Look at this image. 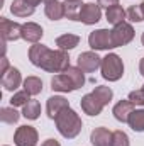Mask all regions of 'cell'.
Here are the masks:
<instances>
[{"label": "cell", "mask_w": 144, "mask_h": 146, "mask_svg": "<svg viewBox=\"0 0 144 146\" xmlns=\"http://www.w3.org/2000/svg\"><path fill=\"white\" fill-rule=\"evenodd\" d=\"M29 61L49 73H63L70 68V56L63 49H49L44 44H34L29 48Z\"/></svg>", "instance_id": "cell-1"}, {"label": "cell", "mask_w": 144, "mask_h": 146, "mask_svg": "<svg viewBox=\"0 0 144 146\" xmlns=\"http://www.w3.org/2000/svg\"><path fill=\"white\" fill-rule=\"evenodd\" d=\"M54 122H56L58 133L63 138H66V139L76 138L81 133V127H83V122H81L80 115L73 109H70V107L65 109L61 114H58V117L54 119Z\"/></svg>", "instance_id": "cell-2"}, {"label": "cell", "mask_w": 144, "mask_h": 146, "mask_svg": "<svg viewBox=\"0 0 144 146\" xmlns=\"http://www.w3.org/2000/svg\"><path fill=\"white\" fill-rule=\"evenodd\" d=\"M100 72L102 76L108 82H117L122 78L124 75V63L120 60L119 54L110 53L105 58H102V65H100Z\"/></svg>", "instance_id": "cell-3"}, {"label": "cell", "mask_w": 144, "mask_h": 146, "mask_svg": "<svg viewBox=\"0 0 144 146\" xmlns=\"http://www.w3.org/2000/svg\"><path fill=\"white\" fill-rule=\"evenodd\" d=\"M110 37H112V46L114 48L126 46L134 39V27L129 22L124 21V22L114 26V29L110 31Z\"/></svg>", "instance_id": "cell-4"}, {"label": "cell", "mask_w": 144, "mask_h": 146, "mask_svg": "<svg viewBox=\"0 0 144 146\" xmlns=\"http://www.w3.org/2000/svg\"><path fill=\"white\" fill-rule=\"evenodd\" d=\"M37 141H39V134H37L36 127L32 126H20L17 127L14 134L15 146H36Z\"/></svg>", "instance_id": "cell-5"}, {"label": "cell", "mask_w": 144, "mask_h": 146, "mask_svg": "<svg viewBox=\"0 0 144 146\" xmlns=\"http://www.w3.org/2000/svg\"><path fill=\"white\" fill-rule=\"evenodd\" d=\"M88 44L92 49L95 51H104V49H110L112 46V37H110V31L108 29H97L93 33H90L88 36Z\"/></svg>", "instance_id": "cell-6"}, {"label": "cell", "mask_w": 144, "mask_h": 146, "mask_svg": "<svg viewBox=\"0 0 144 146\" xmlns=\"http://www.w3.org/2000/svg\"><path fill=\"white\" fill-rule=\"evenodd\" d=\"M0 34L5 42L17 41L22 37V26L14 22V21H9L7 17H0Z\"/></svg>", "instance_id": "cell-7"}, {"label": "cell", "mask_w": 144, "mask_h": 146, "mask_svg": "<svg viewBox=\"0 0 144 146\" xmlns=\"http://www.w3.org/2000/svg\"><path fill=\"white\" fill-rule=\"evenodd\" d=\"M100 65H102V58L93 51H85L78 56V68L85 73L95 72L97 68H100Z\"/></svg>", "instance_id": "cell-8"}, {"label": "cell", "mask_w": 144, "mask_h": 146, "mask_svg": "<svg viewBox=\"0 0 144 146\" xmlns=\"http://www.w3.org/2000/svg\"><path fill=\"white\" fill-rule=\"evenodd\" d=\"M102 17V10H100V5L98 3H83L81 7V12H80V22L87 24V26H93L100 21Z\"/></svg>", "instance_id": "cell-9"}, {"label": "cell", "mask_w": 144, "mask_h": 146, "mask_svg": "<svg viewBox=\"0 0 144 146\" xmlns=\"http://www.w3.org/2000/svg\"><path fill=\"white\" fill-rule=\"evenodd\" d=\"M51 88L54 92H61V94H68V92H73V90H78L76 85H75V82H73V78L66 72L58 73V75L53 76Z\"/></svg>", "instance_id": "cell-10"}, {"label": "cell", "mask_w": 144, "mask_h": 146, "mask_svg": "<svg viewBox=\"0 0 144 146\" xmlns=\"http://www.w3.org/2000/svg\"><path fill=\"white\" fill-rule=\"evenodd\" d=\"M70 107V102L68 99L61 97V95H53L48 99V104H46V112H48V117L49 119H56L58 114H61L65 109Z\"/></svg>", "instance_id": "cell-11"}, {"label": "cell", "mask_w": 144, "mask_h": 146, "mask_svg": "<svg viewBox=\"0 0 144 146\" xmlns=\"http://www.w3.org/2000/svg\"><path fill=\"white\" fill-rule=\"evenodd\" d=\"M80 104H81V110H83L85 114L92 115V117H93V115H98V114L104 110V107H105V106H104V104L93 95V94H87V95H83Z\"/></svg>", "instance_id": "cell-12"}, {"label": "cell", "mask_w": 144, "mask_h": 146, "mask_svg": "<svg viewBox=\"0 0 144 146\" xmlns=\"http://www.w3.org/2000/svg\"><path fill=\"white\" fill-rule=\"evenodd\" d=\"M20 83H22L20 72H19L17 68H14V66H10L9 72L2 75V87H3L5 90H9V92L17 90V88L20 87Z\"/></svg>", "instance_id": "cell-13"}, {"label": "cell", "mask_w": 144, "mask_h": 146, "mask_svg": "<svg viewBox=\"0 0 144 146\" xmlns=\"http://www.w3.org/2000/svg\"><path fill=\"white\" fill-rule=\"evenodd\" d=\"M42 27L36 24V22H26L22 24V39L27 41V42H32V44H37L42 37Z\"/></svg>", "instance_id": "cell-14"}, {"label": "cell", "mask_w": 144, "mask_h": 146, "mask_svg": "<svg viewBox=\"0 0 144 146\" xmlns=\"http://www.w3.org/2000/svg\"><path fill=\"white\" fill-rule=\"evenodd\" d=\"M132 110H134V104L127 99V100L117 102V104L114 106L112 114H114V117H115L119 122H127V121H129V115L132 114Z\"/></svg>", "instance_id": "cell-15"}, {"label": "cell", "mask_w": 144, "mask_h": 146, "mask_svg": "<svg viewBox=\"0 0 144 146\" xmlns=\"http://www.w3.org/2000/svg\"><path fill=\"white\" fill-rule=\"evenodd\" d=\"M90 143L93 146H110L112 143V133L107 127H95L90 134Z\"/></svg>", "instance_id": "cell-16"}, {"label": "cell", "mask_w": 144, "mask_h": 146, "mask_svg": "<svg viewBox=\"0 0 144 146\" xmlns=\"http://www.w3.org/2000/svg\"><path fill=\"white\" fill-rule=\"evenodd\" d=\"M44 14H46V17L51 19V21H59V19H63V17H65V5H63V2H58V0L48 2L46 7H44Z\"/></svg>", "instance_id": "cell-17"}, {"label": "cell", "mask_w": 144, "mask_h": 146, "mask_svg": "<svg viewBox=\"0 0 144 146\" xmlns=\"http://www.w3.org/2000/svg\"><path fill=\"white\" fill-rule=\"evenodd\" d=\"M34 10H36V7L29 5L26 0H14L10 5V12L15 17H29L34 14Z\"/></svg>", "instance_id": "cell-18"}, {"label": "cell", "mask_w": 144, "mask_h": 146, "mask_svg": "<svg viewBox=\"0 0 144 146\" xmlns=\"http://www.w3.org/2000/svg\"><path fill=\"white\" fill-rule=\"evenodd\" d=\"M65 17H68L70 21H80V12H81V0H65Z\"/></svg>", "instance_id": "cell-19"}, {"label": "cell", "mask_w": 144, "mask_h": 146, "mask_svg": "<svg viewBox=\"0 0 144 146\" xmlns=\"http://www.w3.org/2000/svg\"><path fill=\"white\" fill-rule=\"evenodd\" d=\"M105 17H107V21L110 24L117 26V24H120V22H124V21L127 19V14H126V10H124L120 5H112V7L107 9Z\"/></svg>", "instance_id": "cell-20"}, {"label": "cell", "mask_w": 144, "mask_h": 146, "mask_svg": "<svg viewBox=\"0 0 144 146\" xmlns=\"http://www.w3.org/2000/svg\"><path fill=\"white\" fill-rule=\"evenodd\" d=\"M80 44V36L76 34H63V36L56 37V46L58 49H63V51H70L73 48H76Z\"/></svg>", "instance_id": "cell-21"}, {"label": "cell", "mask_w": 144, "mask_h": 146, "mask_svg": "<svg viewBox=\"0 0 144 146\" xmlns=\"http://www.w3.org/2000/svg\"><path fill=\"white\" fill-rule=\"evenodd\" d=\"M127 124L131 126L132 131L136 133H144V109H136L129 115Z\"/></svg>", "instance_id": "cell-22"}, {"label": "cell", "mask_w": 144, "mask_h": 146, "mask_svg": "<svg viewBox=\"0 0 144 146\" xmlns=\"http://www.w3.org/2000/svg\"><path fill=\"white\" fill-rule=\"evenodd\" d=\"M24 90L29 95H39L42 92V82L37 76H27L24 80Z\"/></svg>", "instance_id": "cell-23"}, {"label": "cell", "mask_w": 144, "mask_h": 146, "mask_svg": "<svg viewBox=\"0 0 144 146\" xmlns=\"http://www.w3.org/2000/svg\"><path fill=\"white\" fill-rule=\"evenodd\" d=\"M41 114V106L37 100H29L24 107H22V115L29 121H36Z\"/></svg>", "instance_id": "cell-24"}, {"label": "cell", "mask_w": 144, "mask_h": 146, "mask_svg": "<svg viewBox=\"0 0 144 146\" xmlns=\"http://www.w3.org/2000/svg\"><path fill=\"white\" fill-rule=\"evenodd\" d=\"M104 106H107L108 102L112 100V97H114V92H112V88L110 87H105V85H98V87H95L93 88V92H92Z\"/></svg>", "instance_id": "cell-25"}, {"label": "cell", "mask_w": 144, "mask_h": 146, "mask_svg": "<svg viewBox=\"0 0 144 146\" xmlns=\"http://www.w3.org/2000/svg\"><path fill=\"white\" fill-rule=\"evenodd\" d=\"M19 117H20V114L14 107H3V109L0 110V119L5 124H15L19 121Z\"/></svg>", "instance_id": "cell-26"}, {"label": "cell", "mask_w": 144, "mask_h": 146, "mask_svg": "<svg viewBox=\"0 0 144 146\" xmlns=\"http://www.w3.org/2000/svg\"><path fill=\"white\" fill-rule=\"evenodd\" d=\"M29 97H31V95H29L26 90H22V92H15V94L12 95V99H10V106H12V107H20V106H22V107H24V106L31 100Z\"/></svg>", "instance_id": "cell-27"}, {"label": "cell", "mask_w": 144, "mask_h": 146, "mask_svg": "<svg viewBox=\"0 0 144 146\" xmlns=\"http://www.w3.org/2000/svg\"><path fill=\"white\" fill-rule=\"evenodd\" d=\"M110 146H129V136L124 131H120V129L114 131L112 133V143H110Z\"/></svg>", "instance_id": "cell-28"}, {"label": "cell", "mask_w": 144, "mask_h": 146, "mask_svg": "<svg viewBox=\"0 0 144 146\" xmlns=\"http://www.w3.org/2000/svg\"><path fill=\"white\" fill-rule=\"evenodd\" d=\"M126 14H127V19H129L131 22H141V21H144L143 12H141V7H139V5H131V7L126 10Z\"/></svg>", "instance_id": "cell-29"}, {"label": "cell", "mask_w": 144, "mask_h": 146, "mask_svg": "<svg viewBox=\"0 0 144 146\" xmlns=\"http://www.w3.org/2000/svg\"><path fill=\"white\" fill-rule=\"evenodd\" d=\"M129 100H131L134 106H141V107H144V88L132 90V92L129 94Z\"/></svg>", "instance_id": "cell-30"}, {"label": "cell", "mask_w": 144, "mask_h": 146, "mask_svg": "<svg viewBox=\"0 0 144 146\" xmlns=\"http://www.w3.org/2000/svg\"><path fill=\"white\" fill-rule=\"evenodd\" d=\"M97 3H98L100 7L108 9V7H112V5H119V0H97Z\"/></svg>", "instance_id": "cell-31"}, {"label": "cell", "mask_w": 144, "mask_h": 146, "mask_svg": "<svg viewBox=\"0 0 144 146\" xmlns=\"http://www.w3.org/2000/svg\"><path fill=\"white\" fill-rule=\"evenodd\" d=\"M9 68H10V66H9V60H7L5 56H2V68H0V73H2V75L7 73L9 72Z\"/></svg>", "instance_id": "cell-32"}, {"label": "cell", "mask_w": 144, "mask_h": 146, "mask_svg": "<svg viewBox=\"0 0 144 146\" xmlns=\"http://www.w3.org/2000/svg\"><path fill=\"white\" fill-rule=\"evenodd\" d=\"M41 146H61V145H59L56 139H46V141H44Z\"/></svg>", "instance_id": "cell-33"}, {"label": "cell", "mask_w": 144, "mask_h": 146, "mask_svg": "<svg viewBox=\"0 0 144 146\" xmlns=\"http://www.w3.org/2000/svg\"><path fill=\"white\" fill-rule=\"evenodd\" d=\"M139 73L144 76V58H141V61H139Z\"/></svg>", "instance_id": "cell-34"}, {"label": "cell", "mask_w": 144, "mask_h": 146, "mask_svg": "<svg viewBox=\"0 0 144 146\" xmlns=\"http://www.w3.org/2000/svg\"><path fill=\"white\" fill-rule=\"evenodd\" d=\"M29 5H32V7H36V5H39L41 3V0H26Z\"/></svg>", "instance_id": "cell-35"}, {"label": "cell", "mask_w": 144, "mask_h": 146, "mask_svg": "<svg viewBox=\"0 0 144 146\" xmlns=\"http://www.w3.org/2000/svg\"><path fill=\"white\" fill-rule=\"evenodd\" d=\"M139 7H141V12H143V17H144V2L141 3V5H139Z\"/></svg>", "instance_id": "cell-36"}, {"label": "cell", "mask_w": 144, "mask_h": 146, "mask_svg": "<svg viewBox=\"0 0 144 146\" xmlns=\"http://www.w3.org/2000/svg\"><path fill=\"white\" fill-rule=\"evenodd\" d=\"M141 42H143V46H144V33H143V36H141Z\"/></svg>", "instance_id": "cell-37"}, {"label": "cell", "mask_w": 144, "mask_h": 146, "mask_svg": "<svg viewBox=\"0 0 144 146\" xmlns=\"http://www.w3.org/2000/svg\"><path fill=\"white\" fill-rule=\"evenodd\" d=\"M44 2H46V3H48V2H54V0H44Z\"/></svg>", "instance_id": "cell-38"}, {"label": "cell", "mask_w": 144, "mask_h": 146, "mask_svg": "<svg viewBox=\"0 0 144 146\" xmlns=\"http://www.w3.org/2000/svg\"><path fill=\"white\" fill-rule=\"evenodd\" d=\"M143 88H144V87H143Z\"/></svg>", "instance_id": "cell-39"}]
</instances>
